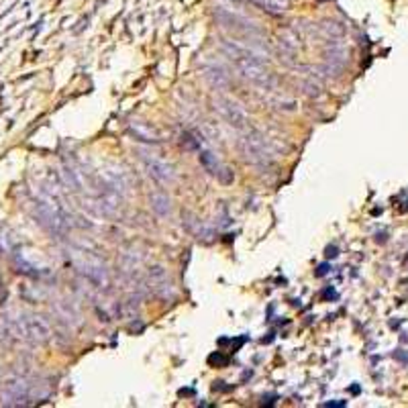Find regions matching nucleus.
Listing matches in <instances>:
<instances>
[{"label": "nucleus", "mask_w": 408, "mask_h": 408, "mask_svg": "<svg viewBox=\"0 0 408 408\" xmlns=\"http://www.w3.org/2000/svg\"><path fill=\"white\" fill-rule=\"evenodd\" d=\"M74 266L78 268V272L92 282L97 288H108L110 286V276L108 270L104 266L101 257H97L94 253L88 251H74Z\"/></svg>", "instance_id": "1"}, {"label": "nucleus", "mask_w": 408, "mask_h": 408, "mask_svg": "<svg viewBox=\"0 0 408 408\" xmlns=\"http://www.w3.org/2000/svg\"><path fill=\"white\" fill-rule=\"evenodd\" d=\"M214 16L220 23V27H225L227 31H231L235 35L247 37V41H257V39L264 37V31L259 29V25L249 21V18H245L243 14H237V12L225 10V8H216Z\"/></svg>", "instance_id": "2"}, {"label": "nucleus", "mask_w": 408, "mask_h": 408, "mask_svg": "<svg viewBox=\"0 0 408 408\" xmlns=\"http://www.w3.org/2000/svg\"><path fill=\"white\" fill-rule=\"evenodd\" d=\"M241 153L249 164L255 166H266L274 160V151L270 149L266 137H262L259 133H249L241 139Z\"/></svg>", "instance_id": "3"}, {"label": "nucleus", "mask_w": 408, "mask_h": 408, "mask_svg": "<svg viewBox=\"0 0 408 408\" xmlns=\"http://www.w3.org/2000/svg\"><path fill=\"white\" fill-rule=\"evenodd\" d=\"M214 108L220 112V116L235 129H245L249 118H247V112L243 110V106L239 102H235L233 99H227V97H220L216 94L214 97Z\"/></svg>", "instance_id": "4"}, {"label": "nucleus", "mask_w": 408, "mask_h": 408, "mask_svg": "<svg viewBox=\"0 0 408 408\" xmlns=\"http://www.w3.org/2000/svg\"><path fill=\"white\" fill-rule=\"evenodd\" d=\"M141 162H143L147 174H149L153 180H157L160 184H174V182H176V170H174V166L168 164L166 160L141 151Z\"/></svg>", "instance_id": "5"}, {"label": "nucleus", "mask_w": 408, "mask_h": 408, "mask_svg": "<svg viewBox=\"0 0 408 408\" xmlns=\"http://www.w3.org/2000/svg\"><path fill=\"white\" fill-rule=\"evenodd\" d=\"M149 284H151L153 292L160 298L170 301L174 296V284H172V280H170V276H168V272L164 268H160V266L151 268V272H149Z\"/></svg>", "instance_id": "6"}, {"label": "nucleus", "mask_w": 408, "mask_h": 408, "mask_svg": "<svg viewBox=\"0 0 408 408\" xmlns=\"http://www.w3.org/2000/svg\"><path fill=\"white\" fill-rule=\"evenodd\" d=\"M201 164H203V168L210 174V176H216L220 182H231V176H225V168L218 164V160H216V155H212V153H208V151H204L201 153Z\"/></svg>", "instance_id": "7"}, {"label": "nucleus", "mask_w": 408, "mask_h": 408, "mask_svg": "<svg viewBox=\"0 0 408 408\" xmlns=\"http://www.w3.org/2000/svg\"><path fill=\"white\" fill-rule=\"evenodd\" d=\"M149 204H151L153 212L160 216H170V212H172V201L166 192H153L149 196Z\"/></svg>", "instance_id": "8"}, {"label": "nucleus", "mask_w": 408, "mask_h": 408, "mask_svg": "<svg viewBox=\"0 0 408 408\" xmlns=\"http://www.w3.org/2000/svg\"><path fill=\"white\" fill-rule=\"evenodd\" d=\"M251 2L257 4L259 8L268 10L270 14H280V12H284L286 6H288V2H284V0H251Z\"/></svg>", "instance_id": "9"}, {"label": "nucleus", "mask_w": 408, "mask_h": 408, "mask_svg": "<svg viewBox=\"0 0 408 408\" xmlns=\"http://www.w3.org/2000/svg\"><path fill=\"white\" fill-rule=\"evenodd\" d=\"M133 131H135V135H137L139 139H143V141H160V135L155 133V129L145 127V125H141V123L133 125Z\"/></svg>", "instance_id": "10"}, {"label": "nucleus", "mask_w": 408, "mask_h": 408, "mask_svg": "<svg viewBox=\"0 0 408 408\" xmlns=\"http://www.w3.org/2000/svg\"><path fill=\"white\" fill-rule=\"evenodd\" d=\"M182 141H186V147H188V149H196V147H199V143L192 141V135H188V133L182 135Z\"/></svg>", "instance_id": "11"}, {"label": "nucleus", "mask_w": 408, "mask_h": 408, "mask_svg": "<svg viewBox=\"0 0 408 408\" xmlns=\"http://www.w3.org/2000/svg\"><path fill=\"white\" fill-rule=\"evenodd\" d=\"M284 2H288V0H284Z\"/></svg>", "instance_id": "12"}]
</instances>
